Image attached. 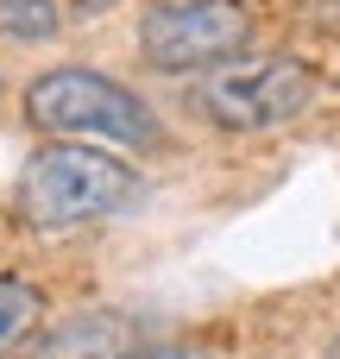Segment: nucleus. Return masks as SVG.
<instances>
[{"label": "nucleus", "instance_id": "f257e3e1", "mask_svg": "<svg viewBox=\"0 0 340 359\" xmlns=\"http://www.w3.org/2000/svg\"><path fill=\"white\" fill-rule=\"evenodd\" d=\"M25 126L50 133L57 145H132L151 151L164 139L158 114L114 76L82 69V63H57L44 76L25 82Z\"/></svg>", "mask_w": 340, "mask_h": 359}, {"label": "nucleus", "instance_id": "f03ea898", "mask_svg": "<svg viewBox=\"0 0 340 359\" xmlns=\"http://www.w3.org/2000/svg\"><path fill=\"white\" fill-rule=\"evenodd\" d=\"M139 189L132 164L101 151V145H44L13 189V215L38 233H63V227H88L114 208H126Z\"/></svg>", "mask_w": 340, "mask_h": 359}, {"label": "nucleus", "instance_id": "7ed1b4c3", "mask_svg": "<svg viewBox=\"0 0 340 359\" xmlns=\"http://www.w3.org/2000/svg\"><path fill=\"white\" fill-rule=\"evenodd\" d=\"M259 19L246 0H151L139 13V57L164 76H196L233 63L252 44Z\"/></svg>", "mask_w": 340, "mask_h": 359}, {"label": "nucleus", "instance_id": "20e7f679", "mask_svg": "<svg viewBox=\"0 0 340 359\" xmlns=\"http://www.w3.org/2000/svg\"><path fill=\"white\" fill-rule=\"evenodd\" d=\"M309 101H315V69L303 57H259L202 82V114L221 133H271L297 120Z\"/></svg>", "mask_w": 340, "mask_h": 359}, {"label": "nucleus", "instance_id": "39448f33", "mask_svg": "<svg viewBox=\"0 0 340 359\" xmlns=\"http://www.w3.org/2000/svg\"><path fill=\"white\" fill-rule=\"evenodd\" d=\"M44 322V297L32 278H0V359L19 353Z\"/></svg>", "mask_w": 340, "mask_h": 359}, {"label": "nucleus", "instance_id": "423d86ee", "mask_svg": "<svg viewBox=\"0 0 340 359\" xmlns=\"http://www.w3.org/2000/svg\"><path fill=\"white\" fill-rule=\"evenodd\" d=\"M57 0H0V38L13 44H38V38H57Z\"/></svg>", "mask_w": 340, "mask_h": 359}, {"label": "nucleus", "instance_id": "0eeeda50", "mask_svg": "<svg viewBox=\"0 0 340 359\" xmlns=\"http://www.w3.org/2000/svg\"><path fill=\"white\" fill-rule=\"evenodd\" d=\"M114 359H208L202 347H139V353H114Z\"/></svg>", "mask_w": 340, "mask_h": 359}, {"label": "nucleus", "instance_id": "6e6552de", "mask_svg": "<svg viewBox=\"0 0 340 359\" xmlns=\"http://www.w3.org/2000/svg\"><path fill=\"white\" fill-rule=\"evenodd\" d=\"M322 359H340V334H334V347H328V353H322Z\"/></svg>", "mask_w": 340, "mask_h": 359}]
</instances>
